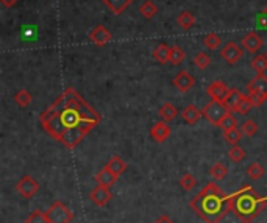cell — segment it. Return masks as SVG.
Wrapping results in <instances>:
<instances>
[{"label": "cell", "instance_id": "cell-1", "mask_svg": "<svg viewBox=\"0 0 267 223\" xmlns=\"http://www.w3.org/2000/svg\"><path fill=\"white\" fill-rule=\"evenodd\" d=\"M100 120V114L72 88H67L39 117L45 133L69 150L75 148Z\"/></svg>", "mask_w": 267, "mask_h": 223}, {"label": "cell", "instance_id": "cell-2", "mask_svg": "<svg viewBox=\"0 0 267 223\" xmlns=\"http://www.w3.org/2000/svg\"><path fill=\"white\" fill-rule=\"evenodd\" d=\"M205 223H221L231 211V200L216 183H208L189 203Z\"/></svg>", "mask_w": 267, "mask_h": 223}, {"label": "cell", "instance_id": "cell-3", "mask_svg": "<svg viewBox=\"0 0 267 223\" xmlns=\"http://www.w3.org/2000/svg\"><path fill=\"white\" fill-rule=\"evenodd\" d=\"M230 200L231 211L244 223H250L252 220H255L259 215V212H262V209L265 208L264 200L250 186H244L233 195H230Z\"/></svg>", "mask_w": 267, "mask_h": 223}, {"label": "cell", "instance_id": "cell-4", "mask_svg": "<svg viewBox=\"0 0 267 223\" xmlns=\"http://www.w3.org/2000/svg\"><path fill=\"white\" fill-rule=\"evenodd\" d=\"M247 94L252 98L253 106H261L267 100V77L264 73H258L247 85Z\"/></svg>", "mask_w": 267, "mask_h": 223}, {"label": "cell", "instance_id": "cell-5", "mask_svg": "<svg viewBox=\"0 0 267 223\" xmlns=\"http://www.w3.org/2000/svg\"><path fill=\"white\" fill-rule=\"evenodd\" d=\"M202 113H203V117H205L209 123H212V125H216V127H219L221 122L230 114V109H228V108L225 106V103L221 102V100H211V102L202 109Z\"/></svg>", "mask_w": 267, "mask_h": 223}, {"label": "cell", "instance_id": "cell-6", "mask_svg": "<svg viewBox=\"0 0 267 223\" xmlns=\"http://www.w3.org/2000/svg\"><path fill=\"white\" fill-rule=\"evenodd\" d=\"M45 215L50 223H70V220L74 218L72 211L60 200H57L50 208L47 209Z\"/></svg>", "mask_w": 267, "mask_h": 223}, {"label": "cell", "instance_id": "cell-7", "mask_svg": "<svg viewBox=\"0 0 267 223\" xmlns=\"http://www.w3.org/2000/svg\"><path fill=\"white\" fill-rule=\"evenodd\" d=\"M16 190L19 192L20 197L29 200V198L35 197V193L39 190V183L35 181L30 175H25V177H22L20 181L16 184Z\"/></svg>", "mask_w": 267, "mask_h": 223}, {"label": "cell", "instance_id": "cell-8", "mask_svg": "<svg viewBox=\"0 0 267 223\" xmlns=\"http://www.w3.org/2000/svg\"><path fill=\"white\" fill-rule=\"evenodd\" d=\"M221 57L228 63V64H236L237 61L242 60L244 57V47H241L239 44L230 41L222 50H221Z\"/></svg>", "mask_w": 267, "mask_h": 223}, {"label": "cell", "instance_id": "cell-9", "mask_svg": "<svg viewBox=\"0 0 267 223\" xmlns=\"http://www.w3.org/2000/svg\"><path fill=\"white\" fill-rule=\"evenodd\" d=\"M111 197H113V193H111L110 187H105V186H100V184H99V186L94 187V189L91 190L89 200H91L95 206L103 208V206L108 205V202L111 200Z\"/></svg>", "mask_w": 267, "mask_h": 223}, {"label": "cell", "instance_id": "cell-10", "mask_svg": "<svg viewBox=\"0 0 267 223\" xmlns=\"http://www.w3.org/2000/svg\"><path fill=\"white\" fill-rule=\"evenodd\" d=\"M194 85H196V80H194V77L188 70H180L174 78V86L183 94L191 91L194 88Z\"/></svg>", "mask_w": 267, "mask_h": 223}, {"label": "cell", "instance_id": "cell-11", "mask_svg": "<svg viewBox=\"0 0 267 223\" xmlns=\"http://www.w3.org/2000/svg\"><path fill=\"white\" fill-rule=\"evenodd\" d=\"M111 38H113V35H111V32H110L105 25H97V27L89 33V39H91L95 45H99V47L108 44V42L111 41Z\"/></svg>", "mask_w": 267, "mask_h": 223}, {"label": "cell", "instance_id": "cell-12", "mask_svg": "<svg viewBox=\"0 0 267 223\" xmlns=\"http://www.w3.org/2000/svg\"><path fill=\"white\" fill-rule=\"evenodd\" d=\"M228 91L230 89H228V86L224 81H212L206 88V92L211 97V100H221V102H224V98L227 97Z\"/></svg>", "mask_w": 267, "mask_h": 223}, {"label": "cell", "instance_id": "cell-13", "mask_svg": "<svg viewBox=\"0 0 267 223\" xmlns=\"http://www.w3.org/2000/svg\"><path fill=\"white\" fill-rule=\"evenodd\" d=\"M242 47H244V50H247L250 53H256L262 47V38H259L258 33L250 32L242 38Z\"/></svg>", "mask_w": 267, "mask_h": 223}, {"label": "cell", "instance_id": "cell-14", "mask_svg": "<svg viewBox=\"0 0 267 223\" xmlns=\"http://www.w3.org/2000/svg\"><path fill=\"white\" fill-rule=\"evenodd\" d=\"M150 136L156 142L163 144L169 136H171V127H169L166 122H156L155 125L152 127V130H150Z\"/></svg>", "mask_w": 267, "mask_h": 223}, {"label": "cell", "instance_id": "cell-15", "mask_svg": "<svg viewBox=\"0 0 267 223\" xmlns=\"http://www.w3.org/2000/svg\"><path fill=\"white\" fill-rule=\"evenodd\" d=\"M202 116H203V113L197 106H194V105H188L181 111V117H183V120L188 123V125H196Z\"/></svg>", "mask_w": 267, "mask_h": 223}, {"label": "cell", "instance_id": "cell-16", "mask_svg": "<svg viewBox=\"0 0 267 223\" xmlns=\"http://www.w3.org/2000/svg\"><path fill=\"white\" fill-rule=\"evenodd\" d=\"M102 2L113 14L119 16L133 4V0H102Z\"/></svg>", "mask_w": 267, "mask_h": 223}, {"label": "cell", "instance_id": "cell-17", "mask_svg": "<svg viewBox=\"0 0 267 223\" xmlns=\"http://www.w3.org/2000/svg\"><path fill=\"white\" fill-rule=\"evenodd\" d=\"M95 181L99 183L100 186H105V187H113L117 181V177L114 175L113 172H110L106 167H103L99 173L95 175Z\"/></svg>", "mask_w": 267, "mask_h": 223}, {"label": "cell", "instance_id": "cell-18", "mask_svg": "<svg viewBox=\"0 0 267 223\" xmlns=\"http://www.w3.org/2000/svg\"><path fill=\"white\" fill-rule=\"evenodd\" d=\"M110 172H113L114 175L119 178L120 175H122V173L127 170V162L120 158V156H113L108 162H106V165H105Z\"/></svg>", "mask_w": 267, "mask_h": 223}, {"label": "cell", "instance_id": "cell-19", "mask_svg": "<svg viewBox=\"0 0 267 223\" xmlns=\"http://www.w3.org/2000/svg\"><path fill=\"white\" fill-rule=\"evenodd\" d=\"M152 55H153V58L158 63L166 64V63H169V60H171V47L163 42V44H159V45L155 47V50H153Z\"/></svg>", "mask_w": 267, "mask_h": 223}, {"label": "cell", "instance_id": "cell-20", "mask_svg": "<svg viewBox=\"0 0 267 223\" xmlns=\"http://www.w3.org/2000/svg\"><path fill=\"white\" fill-rule=\"evenodd\" d=\"M242 97H244V94L239 92L237 89H230L228 94H227V97L224 98V103H225V106L230 111H236V108H237V105H239Z\"/></svg>", "mask_w": 267, "mask_h": 223}, {"label": "cell", "instance_id": "cell-21", "mask_svg": "<svg viewBox=\"0 0 267 223\" xmlns=\"http://www.w3.org/2000/svg\"><path fill=\"white\" fill-rule=\"evenodd\" d=\"M159 117L164 120V122H171V120H174L177 116H178V109H177V106H174L172 103H164L161 108H159Z\"/></svg>", "mask_w": 267, "mask_h": 223}, {"label": "cell", "instance_id": "cell-22", "mask_svg": "<svg viewBox=\"0 0 267 223\" xmlns=\"http://www.w3.org/2000/svg\"><path fill=\"white\" fill-rule=\"evenodd\" d=\"M177 22L183 30H189V29H192L194 25H196V17H194V14L191 11H183V13L178 14Z\"/></svg>", "mask_w": 267, "mask_h": 223}, {"label": "cell", "instance_id": "cell-23", "mask_svg": "<svg viewBox=\"0 0 267 223\" xmlns=\"http://www.w3.org/2000/svg\"><path fill=\"white\" fill-rule=\"evenodd\" d=\"M139 13L145 19H153L158 13V7L152 2V0H145V2L139 7Z\"/></svg>", "mask_w": 267, "mask_h": 223}, {"label": "cell", "instance_id": "cell-24", "mask_svg": "<svg viewBox=\"0 0 267 223\" xmlns=\"http://www.w3.org/2000/svg\"><path fill=\"white\" fill-rule=\"evenodd\" d=\"M209 173H211V177H212L216 181H221V180H224V178L228 175V169H227L225 164H222V162H216V164L209 169Z\"/></svg>", "mask_w": 267, "mask_h": 223}, {"label": "cell", "instance_id": "cell-25", "mask_svg": "<svg viewBox=\"0 0 267 223\" xmlns=\"http://www.w3.org/2000/svg\"><path fill=\"white\" fill-rule=\"evenodd\" d=\"M14 102L20 106V108H25L32 103V94L27 89H20L16 92L14 95Z\"/></svg>", "mask_w": 267, "mask_h": 223}, {"label": "cell", "instance_id": "cell-26", "mask_svg": "<svg viewBox=\"0 0 267 223\" xmlns=\"http://www.w3.org/2000/svg\"><path fill=\"white\" fill-rule=\"evenodd\" d=\"M205 45H206V48H209V50H217V48L221 47V44H222V38L217 35V33H208L206 36H205Z\"/></svg>", "mask_w": 267, "mask_h": 223}, {"label": "cell", "instance_id": "cell-27", "mask_svg": "<svg viewBox=\"0 0 267 223\" xmlns=\"http://www.w3.org/2000/svg\"><path fill=\"white\" fill-rule=\"evenodd\" d=\"M184 60V52H183V48L180 45H174L171 47V60H169V63L174 64V66H178L181 64Z\"/></svg>", "mask_w": 267, "mask_h": 223}, {"label": "cell", "instance_id": "cell-28", "mask_svg": "<svg viewBox=\"0 0 267 223\" xmlns=\"http://www.w3.org/2000/svg\"><path fill=\"white\" fill-rule=\"evenodd\" d=\"M250 63L256 73H264L267 70V55H256Z\"/></svg>", "mask_w": 267, "mask_h": 223}, {"label": "cell", "instance_id": "cell-29", "mask_svg": "<svg viewBox=\"0 0 267 223\" xmlns=\"http://www.w3.org/2000/svg\"><path fill=\"white\" fill-rule=\"evenodd\" d=\"M247 175L253 180V181H258L259 178H262L264 175V169L259 162H253L247 167Z\"/></svg>", "mask_w": 267, "mask_h": 223}, {"label": "cell", "instance_id": "cell-30", "mask_svg": "<svg viewBox=\"0 0 267 223\" xmlns=\"http://www.w3.org/2000/svg\"><path fill=\"white\" fill-rule=\"evenodd\" d=\"M241 131L244 136L247 137H253L258 133V125L255 120H246L244 123L241 125Z\"/></svg>", "mask_w": 267, "mask_h": 223}, {"label": "cell", "instance_id": "cell-31", "mask_svg": "<svg viewBox=\"0 0 267 223\" xmlns=\"http://www.w3.org/2000/svg\"><path fill=\"white\" fill-rule=\"evenodd\" d=\"M228 158L233 162H242L246 159V150L239 145H233L231 150H228Z\"/></svg>", "mask_w": 267, "mask_h": 223}, {"label": "cell", "instance_id": "cell-32", "mask_svg": "<svg viewBox=\"0 0 267 223\" xmlns=\"http://www.w3.org/2000/svg\"><path fill=\"white\" fill-rule=\"evenodd\" d=\"M242 131L241 130H237V128H233V130H227V131H224V137H225V141L228 142V144H231V145H237L239 142H241V139H242Z\"/></svg>", "mask_w": 267, "mask_h": 223}, {"label": "cell", "instance_id": "cell-33", "mask_svg": "<svg viewBox=\"0 0 267 223\" xmlns=\"http://www.w3.org/2000/svg\"><path fill=\"white\" fill-rule=\"evenodd\" d=\"M194 64H196L197 69L205 70V69L209 67V64H211V58H209L205 52H199L196 57H194Z\"/></svg>", "mask_w": 267, "mask_h": 223}, {"label": "cell", "instance_id": "cell-34", "mask_svg": "<svg viewBox=\"0 0 267 223\" xmlns=\"http://www.w3.org/2000/svg\"><path fill=\"white\" fill-rule=\"evenodd\" d=\"M252 106H253L252 98H250L249 95H244V97L241 98V102H239V105H237V108H236V113H239V114H242V116H246V114L250 111Z\"/></svg>", "mask_w": 267, "mask_h": 223}, {"label": "cell", "instance_id": "cell-35", "mask_svg": "<svg viewBox=\"0 0 267 223\" xmlns=\"http://www.w3.org/2000/svg\"><path fill=\"white\" fill-rule=\"evenodd\" d=\"M196 184H197V181H196V178H194L192 173H184V175L181 177V180H180V186H181L184 190L194 189V187H196Z\"/></svg>", "mask_w": 267, "mask_h": 223}, {"label": "cell", "instance_id": "cell-36", "mask_svg": "<svg viewBox=\"0 0 267 223\" xmlns=\"http://www.w3.org/2000/svg\"><path fill=\"white\" fill-rule=\"evenodd\" d=\"M25 223H48V218H47L45 212L33 211V212L25 218Z\"/></svg>", "mask_w": 267, "mask_h": 223}, {"label": "cell", "instance_id": "cell-37", "mask_svg": "<svg viewBox=\"0 0 267 223\" xmlns=\"http://www.w3.org/2000/svg\"><path fill=\"white\" fill-rule=\"evenodd\" d=\"M224 131H227V130H233V128H237V120L234 119V116L230 113L222 122H221V125H219Z\"/></svg>", "mask_w": 267, "mask_h": 223}, {"label": "cell", "instance_id": "cell-38", "mask_svg": "<svg viewBox=\"0 0 267 223\" xmlns=\"http://www.w3.org/2000/svg\"><path fill=\"white\" fill-rule=\"evenodd\" d=\"M258 25L264 30H267V7L259 13L258 16Z\"/></svg>", "mask_w": 267, "mask_h": 223}, {"label": "cell", "instance_id": "cell-39", "mask_svg": "<svg viewBox=\"0 0 267 223\" xmlns=\"http://www.w3.org/2000/svg\"><path fill=\"white\" fill-rule=\"evenodd\" d=\"M155 223H175V221L171 217H169V215H161V217H158L155 220Z\"/></svg>", "mask_w": 267, "mask_h": 223}, {"label": "cell", "instance_id": "cell-40", "mask_svg": "<svg viewBox=\"0 0 267 223\" xmlns=\"http://www.w3.org/2000/svg\"><path fill=\"white\" fill-rule=\"evenodd\" d=\"M2 4H4L7 8H11V7H14V5L17 4V0H2Z\"/></svg>", "mask_w": 267, "mask_h": 223}, {"label": "cell", "instance_id": "cell-41", "mask_svg": "<svg viewBox=\"0 0 267 223\" xmlns=\"http://www.w3.org/2000/svg\"><path fill=\"white\" fill-rule=\"evenodd\" d=\"M265 55H267V53H265Z\"/></svg>", "mask_w": 267, "mask_h": 223}]
</instances>
